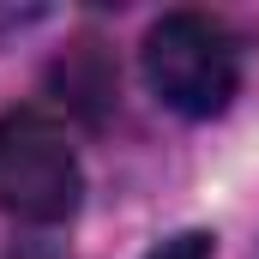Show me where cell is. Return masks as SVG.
<instances>
[{
	"label": "cell",
	"mask_w": 259,
	"mask_h": 259,
	"mask_svg": "<svg viewBox=\"0 0 259 259\" xmlns=\"http://www.w3.org/2000/svg\"><path fill=\"white\" fill-rule=\"evenodd\" d=\"M145 84L157 91L163 109H175L187 121L223 115L241 91L235 36L205 12H163L145 30Z\"/></svg>",
	"instance_id": "1"
},
{
	"label": "cell",
	"mask_w": 259,
	"mask_h": 259,
	"mask_svg": "<svg viewBox=\"0 0 259 259\" xmlns=\"http://www.w3.org/2000/svg\"><path fill=\"white\" fill-rule=\"evenodd\" d=\"M78 193H84V175L66 133L36 109L0 115V211L24 223H61L78 211Z\"/></svg>",
	"instance_id": "2"
},
{
	"label": "cell",
	"mask_w": 259,
	"mask_h": 259,
	"mask_svg": "<svg viewBox=\"0 0 259 259\" xmlns=\"http://www.w3.org/2000/svg\"><path fill=\"white\" fill-rule=\"evenodd\" d=\"M55 84H61V97L78 109V115H103L109 103H115V66L103 61V49L97 42H78V49H66V61L55 66Z\"/></svg>",
	"instance_id": "3"
},
{
	"label": "cell",
	"mask_w": 259,
	"mask_h": 259,
	"mask_svg": "<svg viewBox=\"0 0 259 259\" xmlns=\"http://www.w3.org/2000/svg\"><path fill=\"white\" fill-rule=\"evenodd\" d=\"M211 253H217V235L211 229H181V235L157 241L145 259H211Z\"/></svg>",
	"instance_id": "4"
}]
</instances>
